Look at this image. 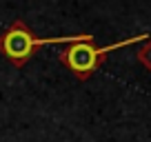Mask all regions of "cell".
<instances>
[{
    "label": "cell",
    "mask_w": 151,
    "mask_h": 142,
    "mask_svg": "<svg viewBox=\"0 0 151 142\" xmlns=\"http://www.w3.org/2000/svg\"><path fill=\"white\" fill-rule=\"evenodd\" d=\"M76 44V42H93L91 33H76V36H53V38H36L31 29L22 22L16 20L7 33L0 36V51L5 53L16 67H22L29 58L36 53L38 47L42 44Z\"/></svg>",
    "instance_id": "obj_1"
},
{
    "label": "cell",
    "mask_w": 151,
    "mask_h": 142,
    "mask_svg": "<svg viewBox=\"0 0 151 142\" xmlns=\"http://www.w3.org/2000/svg\"><path fill=\"white\" fill-rule=\"evenodd\" d=\"M149 38H151V33H138V36H131V38L120 40V42L109 44V47H93V42H76V44H69V47L58 56V60L69 67L78 80H87L104 62V58H107L109 51L129 47V44H133V42H147Z\"/></svg>",
    "instance_id": "obj_2"
},
{
    "label": "cell",
    "mask_w": 151,
    "mask_h": 142,
    "mask_svg": "<svg viewBox=\"0 0 151 142\" xmlns=\"http://www.w3.org/2000/svg\"><path fill=\"white\" fill-rule=\"evenodd\" d=\"M138 62H140L147 71H151V38L138 49Z\"/></svg>",
    "instance_id": "obj_3"
}]
</instances>
